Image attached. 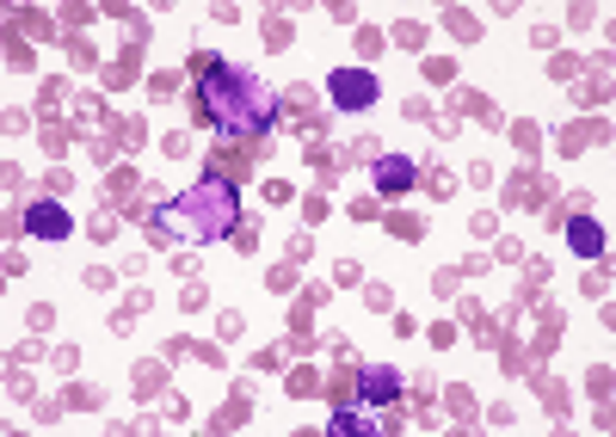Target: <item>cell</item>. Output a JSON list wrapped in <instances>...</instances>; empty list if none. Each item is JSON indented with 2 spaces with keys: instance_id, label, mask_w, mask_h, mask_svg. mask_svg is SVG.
Masks as SVG:
<instances>
[{
  "instance_id": "obj_1",
  "label": "cell",
  "mask_w": 616,
  "mask_h": 437,
  "mask_svg": "<svg viewBox=\"0 0 616 437\" xmlns=\"http://www.w3.org/2000/svg\"><path fill=\"white\" fill-rule=\"evenodd\" d=\"M198 99H204V111H210V124L222 130V136H246V130L277 124V93L260 75H246V68L222 63V56L198 63Z\"/></svg>"
},
{
  "instance_id": "obj_2",
  "label": "cell",
  "mask_w": 616,
  "mask_h": 437,
  "mask_svg": "<svg viewBox=\"0 0 616 437\" xmlns=\"http://www.w3.org/2000/svg\"><path fill=\"white\" fill-rule=\"evenodd\" d=\"M234 222H241V191L229 179H198L154 210V228L179 240H229Z\"/></svg>"
},
{
  "instance_id": "obj_3",
  "label": "cell",
  "mask_w": 616,
  "mask_h": 437,
  "mask_svg": "<svg viewBox=\"0 0 616 437\" xmlns=\"http://www.w3.org/2000/svg\"><path fill=\"white\" fill-rule=\"evenodd\" d=\"M327 93H333L339 111H370L376 105V75H370V68H339V75L327 80Z\"/></svg>"
},
{
  "instance_id": "obj_4",
  "label": "cell",
  "mask_w": 616,
  "mask_h": 437,
  "mask_svg": "<svg viewBox=\"0 0 616 437\" xmlns=\"http://www.w3.org/2000/svg\"><path fill=\"white\" fill-rule=\"evenodd\" d=\"M25 228H31L37 240H62L68 228H75V222H68V210H62L56 198H37V203L25 210Z\"/></svg>"
},
{
  "instance_id": "obj_5",
  "label": "cell",
  "mask_w": 616,
  "mask_h": 437,
  "mask_svg": "<svg viewBox=\"0 0 616 437\" xmlns=\"http://www.w3.org/2000/svg\"><path fill=\"white\" fill-rule=\"evenodd\" d=\"M358 394H364L370 406L400 401V370H388V363H364V376H358Z\"/></svg>"
},
{
  "instance_id": "obj_6",
  "label": "cell",
  "mask_w": 616,
  "mask_h": 437,
  "mask_svg": "<svg viewBox=\"0 0 616 437\" xmlns=\"http://www.w3.org/2000/svg\"><path fill=\"white\" fill-rule=\"evenodd\" d=\"M414 179H419V167L407 155H383V160H376V191H383V198H400Z\"/></svg>"
},
{
  "instance_id": "obj_7",
  "label": "cell",
  "mask_w": 616,
  "mask_h": 437,
  "mask_svg": "<svg viewBox=\"0 0 616 437\" xmlns=\"http://www.w3.org/2000/svg\"><path fill=\"white\" fill-rule=\"evenodd\" d=\"M568 247L573 253H580V259H604V228H598V222H568Z\"/></svg>"
},
{
  "instance_id": "obj_8",
  "label": "cell",
  "mask_w": 616,
  "mask_h": 437,
  "mask_svg": "<svg viewBox=\"0 0 616 437\" xmlns=\"http://www.w3.org/2000/svg\"><path fill=\"white\" fill-rule=\"evenodd\" d=\"M327 432H333V437H364V432H376V419H358V413H352V406H339V413H333V419H327Z\"/></svg>"
}]
</instances>
